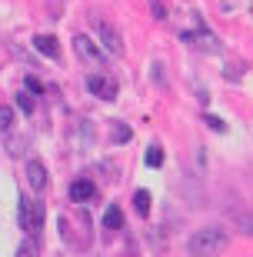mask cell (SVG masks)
I'll use <instances>...</instances> for the list:
<instances>
[{"mask_svg":"<svg viewBox=\"0 0 253 257\" xmlns=\"http://www.w3.org/2000/svg\"><path fill=\"white\" fill-rule=\"evenodd\" d=\"M226 244H230V237L223 227H200L190 237V257H216L226 250Z\"/></svg>","mask_w":253,"mask_h":257,"instance_id":"cell-1","label":"cell"},{"mask_svg":"<svg viewBox=\"0 0 253 257\" xmlns=\"http://www.w3.org/2000/svg\"><path fill=\"white\" fill-rule=\"evenodd\" d=\"M20 230H27L30 240H40V230H44V204L34 197H20Z\"/></svg>","mask_w":253,"mask_h":257,"instance_id":"cell-2","label":"cell"},{"mask_svg":"<svg viewBox=\"0 0 253 257\" xmlns=\"http://www.w3.org/2000/svg\"><path fill=\"white\" fill-rule=\"evenodd\" d=\"M74 50H77V57L84 60L90 70H103V64H107V57H103L100 44H94V40L87 37V34H77V37H74Z\"/></svg>","mask_w":253,"mask_h":257,"instance_id":"cell-3","label":"cell"},{"mask_svg":"<svg viewBox=\"0 0 253 257\" xmlns=\"http://www.w3.org/2000/svg\"><path fill=\"white\" fill-rule=\"evenodd\" d=\"M90 30H94V37L103 44V50L107 54H113V57H120L123 54V40H120V34L107 24V20H100V17H90Z\"/></svg>","mask_w":253,"mask_h":257,"instance_id":"cell-4","label":"cell"},{"mask_svg":"<svg viewBox=\"0 0 253 257\" xmlns=\"http://www.w3.org/2000/svg\"><path fill=\"white\" fill-rule=\"evenodd\" d=\"M87 90H90L94 97H100V100H117V94H120L117 80H113V77H103V74L87 77Z\"/></svg>","mask_w":253,"mask_h":257,"instance_id":"cell-5","label":"cell"},{"mask_svg":"<svg viewBox=\"0 0 253 257\" xmlns=\"http://www.w3.org/2000/svg\"><path fill=\"white\" fill-rule=\"evenodd\" d=\"M180 40H183V44H193V47H200V50H210V54H220V40L203 27H200L197 34H180Z\"/></svg>","mask_w":253,"mask_h":257,"instance_id":"cell-6","label":"cell"},{"mask_svg":"<svg viewBox=\"0 0 253 257\" xmlns=\"http://www.w3.org/2000/svg\"><path fill=\"white\" fill-rule=\"evenodd\" d=\"M97 197V184L87 181V177H80V181L70 184V200L74 204H84V200H94Z\"/></svg>","mask_w":253,"mask_h":257,"instance_id":"cell-7","label":"cell"},{"mask_svg":"<svg viewBox=\"0 0 253 257\" xmlns=\"http://www.w3.org/2000/svg\"><path fill=\"white\" fill-rule=\"evenodd\" d=\"M27 184L34 187V191H44V187H47V167H44L40 161L27 164Z\"/></svg>","mask_w":253,"mask_h":257,"instance_id":"cell-8","label":"cell"},{"mask_svg":"<svg viewBox=\"0 0 253 257\" xmlns=\"http://www.w3.org/2000/svg\"><path fill=\"white\" fill-rule=\"evenodd\" d=\"M34 47H37L44 57H50V60L60 57V47H57V40L50 37V34H37V37H34Z\"/></svg>","mask_w":253,"mask_h":257,"instance_id":"cell-9","label":"cell"},{"mask_svg":"<svg viewBox=\"0 0 253 257\" xmlns=\"http://www.w3.org/2000/svg\"><path fill=\"white\" fill-rule=\"evenodd\" d=\"M100 224H103V230H120L123 227V210L117 207V204H110V207L103 210V220H100Z\"/></svg>","mask_w":253,"mask_h":257,"instance_id":"cell-10","label":"cell"},{"mask_svg":"<svg viewBox=\"0 0 253 257\" xmlns=\"http://www.w3.org/2000/svg\"><path fill=\"white\" fill-rule=\"evenodd\" d=\"M133 210H137L140 217L150 214V191H137V194H133Z\"/></svg>","mask_w":253,"mask_h":257,"instance_id":"cell-11","label":"cell"},{"mask_svg":"<svg viewBox=\"0 0 253 257\" xmlns=\"http://www.w3.org/2000/svg\"><path fill=\"white\" fill-rule=\"evenodd\" d=\"M143 161H147V167H163V151H160L157 144H150L147 154H143Z\"/></svg>","mask_w":253,"mask_h":257,"instance_id":"cell-12","label":"cell"},{"mask_svg":"<svg viewBox=\"0 0 253 257\" xmlns=\"http://www.w3.org/2000/svg\"><path fill=\"white\" fill-rule=\"evenodd\" d=\"M110 141H113V144L130 141V127H127V124H113V131H110Z\"/></svg>","mask_w":253,"mask_h":257,"instance_id":"cell-13","label":"cell"},{"mask_svg":"<svg viewBox=\"0 0 253 257\" xmlns=\"http://www.w3.org/2000/svg\"><path fill=\"white\" fill-rule=\"evenodd\" d=\"M17 107H20V110H24V114H34V97H30V94H24V90H20V94H17Z\"/></svg>","mask_w":253,"mask_h":257,"instance_id":"cell-14","label":"cell"},{"mask_svg":"<svg viewBox=\"0 0 253 257\" xmlns=\"http://www.w3.org/2000/svg\"><path fill=\"white\" fill-rule=\"evenodd\" d=\"M17 257H37V240H24V244H20V250H17Z\"/></svg>","mask_w":253,"mask_h":257,"instance_id":"cell-15","label":"cell"},{"mask_svg":"<svg viewBox=\"0 0 253 257\" xmlns=\"http://www.w3.org/2000/svg\"><path fill=\"white\" fill-rule=\"evenodd\" d=\"M203 124L210 127V131H216V134H223V131H226V124L220 120V117H213V114H206V117H203Z\"/></svg>","mask_w":253,"mask_h":257,"instance_id":"cell-16","label":"cell"},{"mask_svg":"<svg viewBox=\"0 0 253 257\" xmlns=\"http://www.w3.org/2000/svg\"><path fill=\"white\" fill-rule=\"evenodd\" d=\"M10 124H14V110L10 107H0V131H10Z\"/></svg>","mask_w":253,"mask_h":257,"instance_id":"cell-17","label":"cell"},{"mask_svg":"<svg viewBox=\"0 0 253 257\" xmlns=\"http://www.w3.org/2000/svg\"><path fill=\"white\" fill-rule=\"evenodd\" d=\"M24 84H27V90H30V94H44V84H40L37 77H27Z\"/></svg>","mask_w":253,"mask_h":257,"instance_id":"cell-18","label":"cell"},{"mask_svg":"<svg viewBox=\"0 0 253 257\" xmlns=\"http://www.w3.org/2000/svg\"><path fill=\"white\" fill-rule=\"evenodd\" d=\"M150 7H153V17H157V20H167V10H163L160 0H150Z\"/></svg>","mask_w":253,"mask_h":257,"instance_id":"cell-19","label":"cell"}]
</instances>
